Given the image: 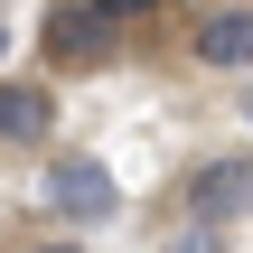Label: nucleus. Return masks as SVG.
I'll return each instance as SVG.
<instances>
[{
	"mask_svg": "<svg viewBox=\"0 0 253 253\" xmlns=\"http://www.w3.org/2000/svg\"><path fill=\"white\" fill-rule=\"evenodd\" d=\"M47 207L75 216V225H103V216L122 207V188H113L103 160H56V169H47Z\"/></svg>",
	"mask_w": 253,
	"mask_h": 253,
	"instance_id": "nucleus-1",
	"label": "nucleus"
},
{
	"mask_svg": "<svg viewBox=\"0 0 253 253\" xmlns=\"http://www.w3.org/2000/svg\"><path fill=\"white\" fill-rule=\"evenodd\" d=\"M197 225H235L253 207V160H207V169H188V197H178Z\"/></svg>",
	"mask_w": 253,
	"mask_h": 253,
	"instance_id": "nucleus-2",
	"label": "nucleus"
},
{
	"mask_svg": "<svg viewBox=\"0 0 253 253\" xmlns=\"http://www.w3.org/2000/svg\"><path fill=\"white\" fill-rule=\"evenodd\" d=\"M47 56H56V66H103V56H113V19H103L94 0H84V9H56V19H47Z\"/></svg>",
	"mask_w": 253,
	"mask_h": 253,
	"instance_id": "nucleus-3",
	"label": "nucleus"
},
{
	"mask_svg": "<svg viewBox=\"0 0 253 253\" xmlns=\"http://www.w3.org/2000/svg\"><path fill=\"white\" fill-rule=\"evenodd\" d=\"M56 131V94L47 84H0V141H47Z\"/></svg>",
	"mask_w": 253,
	"mask_h": 253,
	"instance_id": "nucleus-4",
	"label": "nucleus"
},
{
	"mask_svg": "<svg viewBox=\"0 0 253 253\" xmlns=\"http://www.w3.org/2000/svg\"><path fill=\"white\" fill-rule=\"evenodd\" d=\"M197 66H253V9H216L197 28Z\"/></svg>",
	"mask_w": 253,
	"mask_h": 253,
	"instance_id": "nucleus-5",
	"label": "nucleus"
},
{
	"mask_svg": "<svg viewBox=\"0 0 253 253\" xmlns=\"http://www.w3.org/2000/svg\"><path fill=\"white\" fill-rule=\"evenodd\" d=\"M103 19H141V9H160V0H94Z\"/></svg>",
	"mask_w": 253,
	"mask_h": 253,
	"instance_id": "nucleus-6",
	"label": "nucleus"
},
{
	"mask_svg": "<svg viewBox=\"0 0 253 253\" xmlns=\"http://www.w3.org/2000/svg\"><path fill=\"white\" fill-rule=\"evenodd\" d=\"M28 253H75V244H28Z\"/></svg>",
	"mask_w": 253,
	"mask_h": 253,
	"instance_id": "nucleus-7",
	"label": "nucleus"
},
{
	"mask_svg": "<svg viewBox=\"0 0 253 253\" xmlns=\"http://www.w3.org/2000/svg\"><path fill=\"white\" fill-rule=\"evenodd\" d=\"M0 47H9V28H0Z\"/></svg>",
	"mask_w": 253,
	"mask_h": 253,
	"instance_id": "nucleus-8",
	"label": "nucleus"
}]
</instances>
